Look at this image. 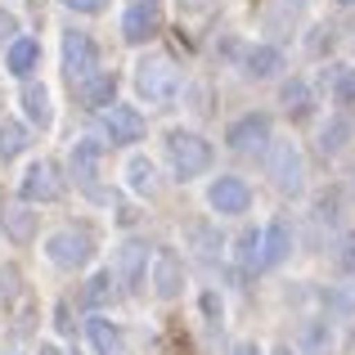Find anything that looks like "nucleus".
Returning a JSON list of instances; mask_svg holds the SVG:
<instances>
[{"label": "nucleus", "mask_w": 355, "mask_h": 355, "mask_svg": "<svg viewBox=\"0 0 355 355\" xmlns=\"http://www.w3.org/2000/svg\"><path fill=\"white\" fill-rule=\"evenodd\" d=\"M225 144L234 148V153L266 148V144H270V117H266V113H248V117H239L234 126L225 130Z\"/></svg>", "instance_id": "11"}, {"label": "nucleus", "mask_w": 355, "mask_h": 355, "mask_svg": "<svg viewBox=\"0 0 355 355\" xmlns=\"http://www.w3.org/2000/svg\"><path fill=\"white\" fill-rule=\"evenodd\" d=\"M293 257V225L288 220H270L266 230H261V266H284V261Z\"/></svg>", "instance_id": "12"}, {"label": "nucleus", "mask_w": 355, "mask_h": 355, "mask_svg": "<svg viewBox=\"0 0 355 355\" xmlns=\"http://www.w3.org/2000/svg\"><path fill=\"white\" fill-rule=\"evenodd\" d=\"M230 355H261V351H257V342H234V351H230Z\"/></svg>", "instance_id": "34"}, {"label": "nucleus", "mask_w": 355, "mask_h": 355, "mask_svg": "<svg viewBox=\"0 0 355 355\" xmlns=\"http://www.w3.org/2000/svg\"><path fill=\"white\" fill-rule=\"evenodd\" d=\"M72 175H77L86 189H95V180H99V144L95 139H77V144H72Z\"/></svg>", "instance_id": "18"}, {"label": "nucleus", "mask_w": 355, "mask_h": 355, "mask_svg": "<svg viewBox=\"0 0 355 355\" xmlns=\"http://www.w3.org/2000/svg\"><path fill=\"white\" fill-rule=\"evenodd\" d=\"M86 338H90V347L99 355H130L126 351V333H121L113 320H104V315H90L86 320Z\"/></svg>", "instance_id": "13"}, {"label": "nucleus", "mask_w": 355, "mask_h": 355, "mask_svg": "<svg viewBox=\"0 0 355 355\" xmlns=\"http://www.w3.org/2000/svg\"><path fill=\"white\" fill-rule=\"evenodd\" d=\"M36 59H41V45L32 41V36H14L5 50V68L14 72V77H27V72L36 68Z\"/></svg>", "instance_id": "19"}, {"label": "nucleus", "mask_w": 355, "mask_h": 355, "mask_svg": "<svg viewBox=\"0 0 355 355\" xmlns=\"http://www.w3.org/2000/svg\"><path fill=\"white\" fill-rule=\"evenodd\" d=\"M45 257L54 261L59 270H86L90 257H95V239L86 234V230H54L50 239H45Z\"/></svg>", "instance_id": "4"}, {"label": "nucleus", "mask_w": 355, "mask_h": 355, "mask_svg": "<svg viewBox=\"0 0 355 355\" xmlns=\"http://www.w3.org/2000/svg\"><path fill=\"white\" fill-rule=\"evenodd\" d=\"M68 9H77V14H99V9L108 5V0H63Z\"/></svg>", "instance_id": "32"}, {"label": "nucleus", "mask_w": 355, "mask_h": 355, "mask_svg": "<svg viewBox=\"0 0 355 355\" xmlns=\"http://www.w3.org/2000/svg\"><path fill=\"white\" fill-rule=\"evenodd\" d=\"M108 297H113V270H99L95 279L86 284V293H81V302L86 306H104Z\"/></svg>", "instance_id": "26"}, {"label": "nucleus", "mask_w": 355, "mask_h": 355, "mask_svg": "<svg viewBox=\"0 0 355 355\" xmlns=\"http://www.w3.org/2000/svg\"><path fill=\"white\" fill-rule=\"evenodd\" d=\"M144 270H148V243L126 239L113 252V284L121 288V293H135V288L144 284Z\"/></svg>", "instance_id": "7"}, {"label": "nucleus", "mask_w": 355, "mask_h": 355, "mask_svg": "<svg viewBox=\"0 0 355 355\" xmlns=\"http://www.w3.org/2000/svg\"><path fill=\"white\" fill-rule=\"evenodd\" d=\"M135 90L148 104H171L175 90H180V72H175V63L166 59V54H148L135 68Z\"/></svg>", "instance_id": "2"}, {"label": "nucleus", "mask_w": 355, "mask_h": 355, "mask_svg": "<svg viewBox=\"0 0 355 355\" xmlns=\"http://www.w3.org/2000/svg\"><path fill=\"white\" fill-rule=\"evenodd\" d=\"M329 347H333V329L329 324H306L302 329V351L306 355H324Z\"/></svg>", "instance_id": "25"}, {"label": "nucleus", "mask_w": 355, "mask_h": 355, "mask_svg": "<svg viewBox=\"0 0 355 355\" xmlns=\"http://www.w3.org/2000/svg\"><path fill=\"white\" fill-rule=\"evenodd\" d=\"M338 270L342 275H355V230L342 234V243H338Z\"/></svg>", "instance_id": "28"}, {"label": "nucleus", "mask_w": 355, "mask_h": 355, "mask_svg": "<svg viewBox=\"0 0 355 355\" xmlns=\"http://www.w3.org/2000/svg\"><path fill=\"white\" fill-rule=\"evenodd\" d=\"M266 171H270V180H275L279 193H302L306 189V162H302V153H297V144H288V139H270Z\"/></svg>", "instance_id": "3"}, {"label": "nucleus", "mask_w": 355, "mask_h": 355, "mask_svg": "<svg viewBox=\"0 0 355 355\" xmlns=\"http://www.w3.org/2000/svg\"><path fill=\"white\" fill-rule=\"evenodd\" d=\"M279 104H284V108H288L293 117H306V113L315 108V95H311V86H306L302 77H293V81H288L284 90H279Z\"/></svg>", "instance_id": "21"}, {"label": "nucleus", "mask_w": 355, "mask_h": 355, "mask_svg": "<svg viewBox=\"0 0 355 355\" xmlns=\"http://www.w3.org/2000/svg\"><path fill=\"white\" fill-rule=\"evenodd\" d=\"M166 162L180 180H193L211 166V144L198 135V130H171L166 135Z\"/></svg>", "instance_id": "1"}, {"label": "nucleus", "mask_w": 355, "mask_h": 355, "mask_svg": "<svg viewBox=\"0 0 355 355\" xmlns=\"http://www.w3.org/2000/svg\"><path fill=\"white\" fill-rule=\"evenodd\" d=\"M23 113H27L32 126H41V130L54 121V99H50V90H45L41 81H27L23 86Z\"/></svg>", "instance_id": "17"}, {"label": "nucleus", "mask_w": 355, "mask_h": 355, "mask_svg": "<svg viewBox=\"0 0 355 355\" xmlns=\"http://www.w3.org/2000/svg\"><path fill=\"white\" fill-rule=\"evenodd\" d=\"M77 95H81L86 108H99V113H104L108 104H117V77L113 72H95V77H86L77 86Z\"/></svg>", "instance_id": "15"}, {"label": "nucleus", "mask_w": 355, "mask_h": 355, "mask_svg": "<svg viewBox=\"0 0 355 355\" xmlns=\"http://www.w3.org/2000/svg\"><path fill=\"white\" fill-rule=\"evenodd\" d=\"M234 248H239V266L243 270H266L261 266V230H243Z\"/></svg>", "instance_id": "23"}, {"label": "nucleus", "mask_w": 355, "mask_h": 355, "mask_svg": "<svg viewBox=\"0 0 355 355\" xmlns=\"http://www.w3.org/2000/svg\"><path fill=\"white\" fill-rule=\"evenodd\" d=\"M333 306H338L342 315H355V279L342 284V288H333Z\"/></svg>", "instance_id": "30"}, {"label": "nucleus", "mask_w": 355, "mask_h": 355, "mask_svg": "<svg viewBox=\"0 0 355 355\" xmlns=\"http://www.w3.org/2000/svg\"><path fill=\"white\" fill-rule=\"evenodd\" d=\"M5 234L14 243H32L36 239V216L27 207H5Z\"/></svg>", "instance_id": "22"}, {"label": "nucleus", "mask_w": 355, "mask_h": 355, "mask_svg": "<svg viewBox=\"0 0 355 355\" xmlns=\"http://www.w3.org/2000/svg\"><path fill=\"white\" fill-rule=\"evenodd\" d=\"M18 193H23V202H59V198H63L59 162H50V157L32 162V166L23 171V180H18Z\"/></svg>", "instance_id": "5"}, {"label": "nucleus", "mask_w": 355, "mask_h": 355, "mask_svg": "<svg viewBox=\"0 0 355 355\" xmlns=\"http://www.w3.org/2000/svg\"><path fill=\"white\" fill-rule=\"evenodd\" d=\"M338 5H355V0H338Z\"/></svg>", "instance_id": "36"}, {"label": "nucleus", "mask_w": 355, "mask_h": 355, "mask_svg": "<svg viewBox=\"0 0 355 355\" xmlns=\"http://www.w3.org/2000/svg\"><path fill=\"white\" fill-rule=\"evenodd\" d=\"M243 72H248L252 81H270L284 72V50L279 45H252L248 59H243Z\"/></svg>", "instance_id": "14"}, {"label": "nucleus", "mask_w": 355, "mask_h": 355, "mask_svg": "<svg viewBox=\"0 0 355 355\" xmlns=\"http://www.w3.org/2000/svg\"><path fill=\"white\" fill-rule=\"evenodd\" d=\"M18 36V23H14V14H5V9H0V41H14Z\"/></svg>", "instance_id": "33"}, {"label": "nucleus", "mask_w": 355, "mask_h": 355, "mask_svg": "<svg viewBox=\"0 0 355 355\" xmlns=\"http://www.w3.org/2000/svg\"><path fill=\"white\" fill-rule=\"evenodd\" d=\"M148 275H153V293L162 297V302H171V297L184 293V261L175 257L171 248H157L153 266H148Z\"/></svg>", "instance_id": "9"}, {"label": "nucleus", "mask_w": 355, "mask_h": 355, "mask_svg": "<svg viewBox=\"0 0 355 355\" xmlns=\"http://www.w3.org/2000/svg\"><path fill=\"white\" fill-rule=\"evenodd\" d=\"M23 148H27V130L18 126V121H0V157L9 162V157H18Z\"/></svg>", "instance_id": "24"}, {"label": "nucleus", "mask_w": 355, "mask_h": 355, "mask_svg": "<svg viewBox=\"0 0 355 355\" xmlns=\"http://www.w3.org/2000/svg\"><path fill=\"white\" fill-rule=\"evenodd\" d=\"M144 130H148V121L139 117L135 108H126V104H108L104 108V135L113 139V144H139Z\"/></svg>", "instance_id": "10"}, {"label": "nucleus", "mask_w": 355, "mask_h": 355, "mask_svg": "<svg viewBox=\"0 0 355 355\" xmlns=\"http://www.w3.org/2000/svg\"><path fill=\"white\" fill-rule=\"evenodd\" d=\"M14 297H18V275L0 270V306H14Z\"/></svg>", "instance_id": "31"}, {"label": "nucleus", "mask_w": 355, "mask_h": 355, "mask_svg": "<svg viewBox=\"0 0 355 355\" xmlns=\"http://www.w3.org/2000/svg\"><path fill=\"white\" fill-rule=\"evenodd\" d=\"M126 184L139 193V198H148V193L157 189V166L148 162V157H139V153H135V157L126 162Z\"/></svg>", "instance_id": "20"}, {"label": "nucleus", "mask_w": 355, "mask_h": 355, "mask_svg": "<svg viewBox=\"0 0 355 355\" xmlns=\"http://www.w3.org/2000/svg\"><path fill=\"white\" fill-rule=\"evenodd\" d=\"M279 355H288V351H279Z\"/></svg>", "instance_id": "37"}, {"label": "nucleus", "mask_w": 355, "mask_h": 355, "mask_svg": "<svg viewBox=\"0 0 355 355\" xmlns=\"http://www.w3.org/2000/svg\"><path fill=\"white\" fill-rule=\"evenodd\" d=\"M207 207L216 211V216H243V211L252 207L248 180H239V175H216V180L207 184Z\"/></svg>", "instance_id": "8"}, {"label": "nucleus", "mask_w": 355, "mask_h": 355, "mask_svg": "<svg viewBox=\"0 0 355 355\" xmlns=\"http://www.w3.org/2000/svg\"><path fill=\"white\" fill-rule=\"evenodd\" d=\"M63 72H68L72 86H81L86 77L99 72V50L86 32H63Z\"/></svg>", "instance_id": "6"}, {"label": "nucleus", "mask_w": 355, "mask_h": 355, "mask_svg": "<svg viewBox=\"0 0 355 355\" xmlns=\"http://www.w3.org/2000/svg\"><path fill=\"white\" fill-rule=\"evenodd\" d=\"M329 81H333V99L338 104H355V68H333Z\"/></svg>", "instance_id": "27"}, {"label": "nucleus", "mask_w": 355, "mask_h": 355, "mask_svg": "<svg viewBox=\"0 0 355 355\" xmlns=\"http://www.w3.org/2000/svg\"><path fill=\"white\" fill-rule=\"evenodd\" d=\"M342 139H347V121H333V126H324L320 148H324V153H338V148H342Z\"/></svg>", "instance_id": "29"}, {"label": "nucleus", "mask_w": 355, "mask_h": 355, "mask_svg": "<svg viewBox=\"0 0 355 355\" xmlns=\"http://www.w3.org/2000/svg\"><path fill=\"white\" fill-rule=\"evenodd\" d=\"M153 32H157V5H130L126 18H121V36H126L130 45H139Z\"/></svg>", "instance_id": "16"}, {"label": "nucleus", "mask_w": 355, "mask_h": 355, "mask_svg": "<svg viewBox=\"0 0 355 355\" xmlns=\"http://www.w3.org/2000/svg\"><path fill=\"white\" fill-rule=\"evenodd\" d=\"M130 5H153V0H130Z\"/></svg>", "instance_id": "35"}]
</instances>
